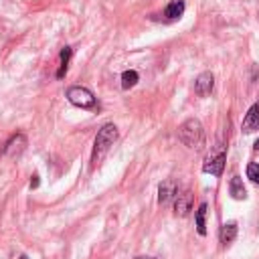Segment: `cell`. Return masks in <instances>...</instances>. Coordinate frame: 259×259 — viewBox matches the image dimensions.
Segmentation results:
<instances>
[{"mask_svg":"<svg viewBox=\"0 0 259 259\" xmlns=\"http://www.w3.org/2000/svg\"><path fill=\"white\" fill-rule=\"evenodd\" d=\"M31 188H39V176H33V180H31Z\"/></svg>","mask_w":259,"mask_h":259,"instance_id":"obj_17","label":"cell"},{"mask_svg":"<svg viewBox=\"0 0 259 259\" xmlns=\"http://www.w3.org/2000/svg\"><path fill=\"white\" fill-rule=\"evenodd\" d=\"M247 178H251L255 184H259V164L251 162V164L247 166Z\"/></svg>","mask_w":259,"mask_h":259,"instance_id":"obj_15","label":"cell"},{"mask_svg":"<svg viewBox=\"0 0 259 259\" xmlns=\"http://www.w3.org/2000/svg\"><path fill=\"white\" fill-rule=\"evenodd\" d=\"M207 203H201L199 211H197V231L199 235H207V225H205V217H207Z\"/></svg>","mask_w":259,"mask_h":259,"instance_id":"obj_12","label":"cell"},{"mask_svg":"<svg viewBox=\"0 0 259 259\" xmlns=\"http://www.w3.org/2000/svg\"><path fill=\"white\" fill-rule=\"evenodd\" d=\"M182 15H184V0H172V3L166 7V11H164V17L168 21H176Z\"/></svg>","mask_w":259,"mask_h":259,"instance_id":"obj_10","label":"cell"},{"mask_svg":"<svg viewBox=\"0 0 259 259\" xmlns=\"http://www.w3.org/2000/svg\"><path fill=\"white\" fill-rule=\"evenodd\" d=\"M192 211V192L184 190L180 195H176L174 199V215L176 217H186Z\"/></svg>","mask_w":259,"mask_h":259,"instance_id":"obj_7","label":"cell"},{"mask_svg":"<svg viewBox=\"0 0 259 259\" xmlns=\"http://www.w3.org/2000/svg\"><path fill=\"white\" fill-rule=\"evenodd\" d=\"M136 259H160V257H136Z\"/></svg>","mask_w":259,"mask_h":259,"instance_id":"obj_18","label":"cell"},{"mask_svg":"<svg viewBox=\"0 0 259 259\" xmlns=\"http://www.w3.org/2000/svg\"><path fill=\"white\" fill-rule=\"evenodd\" d=\"M255 130H259V105L257 103L249 107V111L243 119V132L245 134H251V132H255Z\"/></svg>","mask_w":259,"mask_h":259,"instance_id":"obj_9","label":"cell"},{"mask_svg":"<svg viewBox=\"0 0 259 259\" xmlns=\"http://www.w3.org/2000/svg\"><path fill=\"white\" fill-rule=\"evenodd\" d=\"M255 150H259V140H257V142H255Z\"/></svg>","mask_w":259,"mask_h":259,"instance_id":"obj_19","label":"cell"},{"mask_svg":"<svg viewBox=\"0 0 259 259\" xmlns=\"http://www.w3.org/2000/svg\"><path fill=\"white\" fill-rule=\"evenodd\" d=\"M178 140L186 148L203 150L205 148V130H203V123L199 119H195V117L182 121L180 127H178Z\"/></svg>","mask_w":259,"mask_h":259,"instance_id":"obj_1","label":"cell"},{"mask_svg":"<svg viewBox=\"0 0 259 259\" xmlns=\"http://www.w3.org/2000/svg\"><path fill=\"white\" fill-rule=\"evenodd\" d=\"M229 192H231V197H233L235 201H245V199H247V190H245L243 180H241L239 176H233V178H231Z\"/></svg>","mask_w":259,"mask_h":259,"instance_id":"obj_11","label":"cell"},{"mask_svg":"<svg viewBox=\"0 0 259 259\" xmlns=\"http://www.w3.org/2000/svg\"><path fill=\"white\" fill-rule=\"evenodd\" d=\"M176 195H178V182L176 180L168 178V180L160 182V186H158V203L160 205H168L170 201L176 199Z\"/></svg>","mask_w":259,"mask_h":259,"instance_id":"obj_5","label":"cell"},{"mask_svg":"<svg viewBox=\"0 0 259 259\" xmlns=\"http://www.w3.org/2000/svg\"><path fill=\"white\" fill-rule=\"evenodd\" d=\"M115 140H117V127H115L113 123H105V125L99 130V132H97L95 142H93V156H91L93 166L105 156V152L113 146Z\"/></svg>","mask_w":259,"mask_h":259,"instance_id":"obj_2","label":"cell"},{"mask_svg":"<svg viewBox=\"0 0 259 259\" xmlns=\"http://www.w3.org/2000/svg\"><path fill=\"white\" fill-rule=\"evenodd\" d=\"M225 160H227L225 148H223L221 144H217V148L207 156V160H205V164H203V170H205L207 174L221 176V174H223V168H225Z\"/></svg>","mask_w":259,"mask_h":259,"instance_id":"obj_4","label":"cell"},{"mask_svg":"<svg viewBox=\"0 0 259 259\" xmlns=\"http://www.w3.org/2000/svg\"><path fill=\"white\" fill-rule=\"evenodd\" d=\"M138 79H140V75L134 71V69H130V71H123L121 73V87L123 89H130V87H134L136 83H138Z\"/></svg>","mask_w":259,"mask_h":259,"instance_id":"obj_13","label":"cell"},{"mask_svg":"<svg viewBox=\"0 0 259 259\" xmlns=\"http://www.w3.org/2000/svg\"><path fill=\"white\" fill-rule=\"evenodd\" d=\"M213 87H215V77H213V73H209V71L201 73V75L197 77V81H195V93L201 95V97L211 95Z\"/></svg>","mask_w":259,"mask_h":259,"instance_id":"obj_6","label":"cell"},{"mask_svg":"<svg viewBox=\"0 0 259 259\" xmlns=\"http://www.w3.org/2000/svg\"><path fill=\"white\" fill-rule=\"evenodd\" d=\"M19 259H27V257H25V255H23V257H19Z\"/></svg>","mask_w":259,"mask_h":259,"instance_id":"obj_20","label":"cell"},{"mask_svg":"<svg viewBox=\"0 0 259 259\" xmlns=\"http://www.w3.org/2000/svg\"><path fill=\"white\" fill-rule=\"evenodd\" d=\"M25 148H27V136L25 134H17V136H13L9 140V144L5 148V154L9 158H17V156H21L25 152Z\"/></svg>","mask_w":259,"mask_h":259,"instance_id":"obj_8","label":"cell"},{"mask_svg":"<svg viewBox=\"0 0 259 259\" xmlns=\"http://www.w3.org/2000/svg\"><path fill=\"white\" fill-rule=\"evenodd\" d=\"M71 49L69 47H65L63 51H61V65H69V59H71Z\"/></svg>","mask_w":259,"mask_h":259,"instance_id":"obj_16","label":"cell"},{"mask_svg":"<svg viewBox=\"0 0 259 259\" xmlns=\"http://www.w3.org/2000/svg\"><path fill=\"white\" fill-rule=\"evenodd\" d=\"M235 237H237V225L235 223H229V225H225L223 229H221V241L227 245V243H231V241H235Z\"/></svg>","mask_w":259,"mask_h":259,"instance_id":"obj_14","label":"cell"},{"mask_svg":"<svg viewBox=\"0 0 259 259\" xmlns=\"http://www.w3.org/2000/svg\"><path fill=\"white\" fill-rule=\"evenodd\" d=\"M67 99H69L73 105L81 107V109H93V107H95V95H93L87 87H81V85L69 87Z\"/></svg>","mask_w":259,"mask_h":259,"instance_id":"obj_3","label":"cell"}]
</instances>
